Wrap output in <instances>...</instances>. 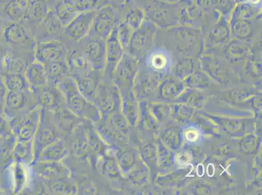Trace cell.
Returning a JSON list of instances; mask_svg holds the SVG:
<instances>
[{"instance_id":"obj_1","label":"cell","mask_w":262,"mask_h":195,"mask_svg":"<svg viewBox=\"0 0 262 195\" xmlns=\"http://www.w3.org/2000/svg\"><path fill=\"white\" fill-rule=\"evenodd\" d=\"M58 87L63 95L67 107L76 116L93 124L101 120V115L98 108L83 96L71 76L63 78L58 83Z\"/></svg>"},{"instance_id":"obj_2","label":"cell","mask_w":262,"mask_h":195,"mask_svg":"<svg viewBox=\"0 0 262 195\" xmlns=\"http://www.w3.org/2000/svg\"><path fill=\"white\" fill-rule=\"evenodd\" d=\"M0 42L10 47L16 54L24 51L34 54L36 46L32 30L20 22L5 23Z\"/></svg>"},{"instance_id":"obj_3","label":"cell","mask_w":262,"mask_h":195,"mask_svg":"<svg viewBox=\"0 0 262 195\" xmlns=\"http://www.w3.org/2000/svg\"><path fill=\"white\" fill-rule=\"evenodd\" d=\"M41 109L37 106L21 111L13 118H8L12 133L18 141L33 140L39 126Z\"/></svg>"},{"instance_id":"obj_4","label":"cell","mask_w":262,"mask_h":195,"mask_svg":"<svg viewBox=\"0 0 262 195\" xmlns=\"http://www.w3.org/2000/svg\"><path fill=\"white\" fill-rule=\"evenodd\" d=\"M62 135L52 120L51 111L42 108L39 126L33 139V161L37 160L40 154L47 147L63 137Z\"/></svg>"},{"instance_id":"obj_5","label":"cell","mask_w":262,"mask_h":195,"mask_svg":"<svg viewBox=\"0 0 262 195\" xmlns=\"http://www.w3.org/2000/svg\"><path fill=\"white\" fill-rule=\"evenodd\" d=\"M77 45L91 67L103 72L106 65V40L95 35H88L78 42Z\"/></svg>"},{"instance_id":"obj_6","label":"cell","mask_w":262,"mask_h":195,"mask_svg":"<svg viewBox=\"0 0 262 195\" xmlns=\"http://www.w3.org/2000/svg\"><path fill=\"white\" fill-rule=\"evenodd\" d=\"M119 23L118 13L113 2L96 11L88 35H95L106 40Z\"/></svg>"},{"instance_id":"obj_7","label":"cell","mask_w":262,"mask_h":195,"mask_svg":"<svg viewBox=\"0 0 262 195\" xmlns=\"http://www.w3.org/2000/svg\"><path fill=\"white\" fill-rule=\"evenodd\" d=\"M96 11L78 13L64 27L63 40L67 44H77L89 34Z\"/></svg>"},{"instance_id":"obj_8","label":"cell","mask_w":262,"mask_h":195,"mask_svg":"<svg viewBox=\"0 0 262 195\" xmlns=\"http://www.w3.org/2000/svg\"><path fill=\"white\" fill-rule=\"evenodd\" d=\"M68 51V47L63 40L37 42L34 58L43 65L51 62L66 61Z\"/></svg>"},{"instance_id":"obj_9","label":"cell","mask_w":262,"mask_h":195,"mask_svg":"<svg viewBox=\"0 0 262 195\" xmlns=\"http://www.w3.org/2000/svg\"><path fill=\"white\" fill-rule=\"evenodd\" d=\"M33 174L43 180L71 178V171L61 161H35L29 165Z\"/></svg>"},{"instance_id":"obj_10","label":"cell","mask_w":262,"mask_h":195,"mask_svg":"<svg viewBox=\"0 0 262 195\" xmlns=\"http://www.w3.org/2000/svg\"><path fill=\"white\" fill-rule=\"evenodd\" d=\"M64 27L53 11L49 9V13L33 31L37 42L51 40H63Z\"/></svg>"},{"instance_id":"obj_11","label":"cell","mask_w":262,"mask_h":195,"mask_svg":"<svg viewBox=\"0 0 262 195\" xmlns=\"http://www.w3.org/2000/svg\"><path fill=\"white\" fill-rule=\"evenodd\" d=\"M31 104L37 105L32 90L23 92L8 91L4 101L5 115L8 118H13L21 111L35 108L30 106Z\"/></svg>"},{"instance_id":"obj_12","label":"cell","mask_w":262,"mask_h":195,"mask_svg":"<svg viewBox=\"0 0 262 195\" xmlns=\"http://www.w3.org/2000/svg\"><path fill=\"white\" fill-rule=\"evenodd\" d=\"M108 80L102 78L97 89L94 104L98 108L101 118L107 117L118 108V94L116 88L110 86Z\"/></svg>"},{"instance_id":"obj_13","label":"cell","mask_w":262,"mask_h":195,"mask_svg":"<svg viewBox=\"0 0 262 195\" xmlns=\"http://www.w3.org/2000/svg\"><path fill=\"white\" fill-rule=\"evenodd\" d=\"M106 65L104 69L102 78L108 80L113 75L117 65L120 63L123 56V47L118 37V26L106 40Z\"/></svg>"},{"instance_id":"obj_14","label":"cell","mask_w":262,"mask_h":195,"mask_svg":"<svg viewBox=\"0 0 262 195\" xmlns=\"http://www.w3.org/2000/svg\"><path fill=\"white\" fill-rule=\"evenodd\" d=\"M103 72L92 70L82 75L71 76L75 81L78 90L85 99L94 104L97 89L102 79Z\"/></svg>"},{"instance_id":"obj_15","label":"cell","mask_w":262,"mask_h":195,"mask_svg":"<svg viewBox=\"0 0 262 195\" xmlns=\"http://www.w3.org/2000/svg\"><path fill=\"white\" fill-rule=\"evenodd\" d=\"M51 112L52 120L61 134H70L85 121L71 112L67 107L66 102L60 104Z\"/></svg>"},{"instance_id":"obj_16","label":"cell","mask_w":262,"mask_h":195,"mask_svg":"<svg viewBox=\"0 0 262 195\" xmlns=\"http://www.w3.org/2000/svg\"><path fill=\"white\" fill-rule=\"evenodd\" d=\"M32 93L37 106L51 111L65 102L58 85H48Z\"/></svg>"},{"instance_id":"obj_17","label":"cell","mask_w":262,"mask_h":195,"mask_svg":"<svg viewBox=\"0 0 262 195\" xmlns=\"http://www.w3.org/2000/svg\"><path fill=\"white\" fill-rule=\"evenodd\" d=\"M86 121V120H85ZM88 126L85 122L80 124L70 133V152L72 155L82 159H90V151L88 144Z\"/></svg>"},{"instance_id":"obj_18","label":"cell","mask_w":262,"mask_h":195,"mask_svg":"<svg viewBox=\"0 0 262 195\" xmlns=\"http://www.w3.org/2000/svg\"><path fill=\"white\" fill-rule=\"evenodd\" d=\"M28 8V0H0V17L6 22H22Z\"/></svg>"},{"instance_id":"obj_19","label":"cell","mask_w":262,"mask_h":195,"mask_svg":"<svg viewBox=\"0 0 262 195\" xmlns=\"http://www.w3.org/2000/svg\"><path fill=\"white\" fill-rule=\"evenodd\" d=\"M48 0H28L26 15L22 21L24 25L33 31L45 18L49 11Z\"/></svg>"},{"instance_id":"obj_20","label":"cell","mask_w":262,"mask_h":195,"mask_svg":"<svg viewBox=\"0 0 262 195\" xmlns=\"http://www.w3.org/2000/svg\"><path fill=\"white\" fill-rule=\"evenodd\" d=\"M66 62L71 76L82 75L94 70L85 59L77 44H70L68 46Z\"/></svg>"},{"instance_id":"obj_21","label":"cell","mask_w":262,"mask_h":195,"mask_svg":"<svg viewBox=\"0 0 262 195\" xmlns=\"http://www.w3.org/2000/svg\"><path fill=\"white\" fill-rule=\"evenodd\" d=\"M25 76L32 92L48 85V78L43 64L34 60L28 64Z\"/></svg>"},{"instance_id":"obj_22","label":"cell","mask_w":262,"mask_h":195,"mask_svg":"<svg viewBox=\"0 0 262 195\" xmlns=\"http://www.w3.org/2000/svg\"><path fill=\"white\" fill-rule=\"evenodd\" d=\"M47 2L49 9L54 12L63 27L78 14L70 0H48Z\"/></svg>"},{"instance_id":"obj_23","label":"cell","mask_w":262,"mask_h":195,"mask_svg":"<svg viewBox=\"0 0 262 195\" xmlns=\"http://www.w3.org/2000/svg\"><path fill=\"white\" fill-rule=\"evenodd\" d=\"M69 150L63 137L47 147L40 154L39 161H61L68 156Z\"/></svg>"},{"instance_id":"obj_24","label":"cell","mask_w":262,"mask_h":195,"mask_svg":"<svg viewBox=\"0 0 262 195\" xmlns=\"http://www.w3.org/2000/svg\"><path fill=\"white\" fill-rule=\"evenodd\" d=\"M48 78V85H58L63 78L70 76L66 61L51 62L45 64Z\"/></svg>"},{"instance_id":"obj_25","label":"cell","mask_w":262,"mask_h":195,"mask_svg":"<svg viewBox=\"0 0 262 195\" xmlns=\"http://www.w3.org/2000/svg\"><path fill=\"white\" fill-rule=\"evenodd\" d=\"M13 156L15 162L29 166L34 161L33 140L29 141H16L13 147Z\"/></svg>"},{"instance_id":"obj_26","label":"cell","mask_w":262,"mask_h":195,"mask_svg":"<svg viewBox=\"0 0 262 195\" xmlns=\"http://www.w3.org/2000/svg\"><path fill=\"white\" fill-rule=\"evenodd\" d=\"M45 186L53 194H75L78 192V188L71 178H63L54 180H45Z\"/></svg>"},{"instance_id":"obj_27","label":"cell","mask_w":262,"mask_h":195,"mask_svg":"<svg viewBox=\"0 0 262 195\" xmlns=\"http://www.w3.org/2000/svg\"><path fill=\"white\" fill-rule=\"evenodd\" d=\"M3 76L5 84L8 91L23 92L31 90L29 83L25 75L23 74L6 73Z\"/></svg>"},{"instance_id":"obj_28","label":"cell","mask_w":262,"mask_h":195,"mask_svg":"<svg viewBox=\"0 0 262 195\" xmlns=\"http://www.w3.org/2000/svg\"><path fill=\"white\" fill-rule=\"evenodd\" d=\"M78 13L97 11L113 2V0H70Z\"/></svg>"},{"instance_id":"obj_29","label":"cell","mask_w":262,"mask_h":195,"mask_svg":"<svg viewBox=\"0 0 262 195\" xmlns=\"http://www.w3.org/2000/svg\"><path fill=\"white\" fill-rule=\"evenodd\" d=\"M144 13L138 8L130 9L125 16V22L132 28L133 30L139 29L142 25Z\"/></svg>"},{"instance_id":"obj_30","label":"cell","mask_w":262,"mask_h":195,"mask_svg":"<svg viewBox=\"0 0 262 195\" xmlns=\"http://www.w3.org/2000/svg\"><path fill=\"white\" fill-rule=\"evenodd\" d=\"M23 165V164L16 162L15 167H14L15 193H18L22 191L26 184V180H27V175H26V170Z\"/></svg>"},{"instance_id":"obj_31","label":"cell","mask_w":262,"mask_h":195,"mask_svg":"<svg viewBox=\"0 0 262 195\" xmlns=\"http://www.w3.org/2000/svg\"><path fill=\"white\" fill-rule=\"evenodd\" d=\"M132 28L125 22L119 23L118 26V37L121 46L126 47L129 44L133 35Z\"/></svg>"},{"instance_id":"obj_32","label":"cell","mask_w":262,"mask_h":195,"mask_svg":"<svg viewBox=\"0 0 262 195\" xmlns=\"http://www.w3.org/2000/svg\"><path fill=\"white\" fill-rule=\"evenodd\" d=\"M232 30L233 35L237 37H250L252 33L251 23L244 20L235 21L233 25Z\"/></svg>"},{"instance_id":"obj_33","label":"cell","mask_w":262,"mask_h":195,"mask_svg":"<svg viewBox=\"0 0 262 195\" xmlns=\"http://www.w3.org/2000/svg\"><path fill=\"white\" fill-rule=\"evenodd\" d=\"M0 135L6 139L14 136L9 125L8 118L5 114L0 115Z\"/></svg>"},{"instance_id":"obj_34","label":"cell","mask_w":262,"mask_h":195,"mask_svg":"<svg viewBox=\"0 0 262 195\" xmlns=\"http://www.w3.org/2000/svg\"><path fill=\"white\" fill-rule=\"evenodd\" d=\"M229 35V29L227 25L225 23H221L216 26L213 30L212 31L210 35L211 37H228Z\"/></svg>"},{"instance_id":"obj_35","label":"cell","mask_w":262,"mask_h":195,"mask_svg":"<svg viewBox=\"0 0 262 195\" xmlns=\"http://www.w3.org/2000/svg\"><path fill=\"white\" fill-rule=\"evenodd\" d=\"M77 188L78 192H82V194H95L96 192L94 184L89 180H82L80 186Z\"/></svg>"},{"instance_id":"obj_36","label":"cell","mask_w":262,"mask_h":195,"mask_svg":"<svg viewBox=\"0 0 262 195\" xmlns=\"http://www.w3.org/2000/svg\"><path fill=\"white\" fill-rule=\"evenodd\" d=\"M7 93H8V89L5 84L3 76L0 73V102H4Z\"/></svg>"},{"instance_id":"obj_37","label":"cell","mask_w":262,"mask_h":195,"mask_svg":"<svg viewBox=\"0 0 262 195\" xmlns=\"http://www.w3.org/2000/svg\"><path fill=\"white\" fill-rule=\"evenodd\" d=\"M7 51V46L0 42V73L3 72L4 60Z\"/></svg>"},{"instance_id":"obj_38","label":"cell","mask_w":262,"mask_h":195,"mask_svg":"<svg viewBox=\"0 0 262 195\" xmlns=\"http://www.w3.org/2000/svg\"><path fill=\"white\" fill-rule=\"evenodd\" d=\"M208 175L209 177H213L214 173H215V167H214V165L213 164H209L208 166Z\"/></svg>"},{"instance_id":"obj_39","label":"cell","mask_w":262,"mask_h":195,"mask_svg":"<svg viewBox=\"0 0 262 195\" xmlns=\"http://www.w3.org/2000/svg\"><path fill=\"white\" fill-rule=\"evenodd\" d=\"M204 173V168L203 165L202 164H200V165L197 166V175L199 176V177H202Z\"/></svg>"},{"instance_id":"obj_40","label":"cell","mask_w":262,"mask_h":195,"mask_svg":"<svg viewBox=\"0 0 262 195\" xmlns=\"http://www.w3.org/2000/svg\"><path fill=\"white\" fill-rule=\"evenodd\" d=\"M5 114V104L4 102H0V115Z\"/></svg>"},{"instance_id":"obj_41","label":"cell","mask_w":262,"mask_h":195,"mask_svg":"<svg viewBox=\"0 0 262 195\" xmlns=\"http://www.w3.org/2000/svg\"><path fill=\"white\" fill-rule=\"evenodd\" d=\"M5 23H6V22H5L3 19L0 17V36H1V33L2 32V30H3Z\"/></svg>"},{"instance_id":"obj_42","label":"cell","mask_w":262,"mask_h":195,"mask_svg":"<svg viewBox=\"0 0 262 195\" xmlns=\"http://www.w3.org/2000/svg\"><path fill=\"white\" fill-rule=\"evenodd\" d=\"M5 140H6V138H4L0 135V144H1L2 142L5 141Z\"/></svg>"},{"instance_id":"obj_43","label":"cell","mask_w":262,"mask_h":195,"mask_svg":"<svg viewBox=\"0 0 262 195\" xmlns=\"http://www.w3.org/2000/svg\"><path fill=\"white\" fill-rule=\"evenodd\" d=\"M170 1H173V0H170Z\"/></svg>"}]
</instances>
